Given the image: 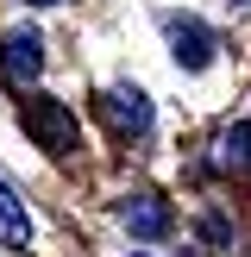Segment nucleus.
<instances>
[{
  "label": "nucleus",
  "instance_id": "obj_9",
  "mask_svg": "<svg viewBox=\"0 0 251 257\" xmlns=\"http://www.w3.org/2000/svg\"><path fill=\"white\" fill-rule=\"evenodd\" d=\"M238 7H251V0H238Z\"/></svg>",
  "mask_w": 251,
  "mask_h": 257
},
{
  "label": "nucleus",
  "instance_id": "obj_2",
  "mask_svg": "<svg viewBox=\"0 0 251 257\" xmlns=\"http://www.w3.org/2000/svg\"><path fill=\"white\" fill-rule=\"evenodd\" d=\"M163 32H170L176 63H182V69H207V63H213V32L195 19V13H170V19H163Z\"/></svg>",
  "mask_w": 251,
  "mask_h": 257
},
{
  "label": "nucleus",
  "instance_id": "obj_6",
  "mask_svg": "<svg viewBox=\"0 0 251 257\" xmlns=\"http://www.w3.org/2000/svg\"><path fill=\"white\" fill-rule=\"evenodd\" d=\"M0 245H13V251L32 245V213L19 207V195H13L7 182H0Z\"/></svg>",
  "mask_w": 251,
  "mask_h": 257
},
{
  "label": "nucleus",
  "instance_id": "obj_5",
  "mask_svg": "<svg viewBox=\"0 0 251 257\" xmlns=\"http://www.w3.org/2000/svg\"><path fill=\"white\" fill-rule=\"evenodd\" d=\"M119 220H126L132 238H163V232H170V207H163L157 195H132V201L119 207Z\"/></svg>",
  "mask_w": 251,
  "mask_h": 257
},
{
  "label": "nucleus",
  "instance_id": "obj_4",
  "mask_svg": "<svg viewBox=\"0 0 251 257\" xmlns=\"http://www.w3.org/2000/svg\"><path fill=\"white\" fill-rule=\"evenodd\" d=\"M0 63H7L13 82H25V75L44 69V38L38 32H7V44H0Z\"/></svg>",
  "mask_w": 251,
  "mask_h": 257
},
{
  "label": "nucleus",
  "instance_id": "obj_8",
  "mask_svg": "<svg viewBox=\"0 0 251 257\" xmlns=\"http://www.w3.org/2000/svg\"><path fill=\"white\" fill-rule=\"evenodd\" d=\"M32 7H57V0H32Z\"/></svg>",
  "mask_w": 251,
  "mask_h": 257
},
{
  "label": "nucleus",
  "instance_id": "obj_3",
  "mask_svg": "<svg viewBox=\"0 0 251 257\" xmlns=\"http://www.w3.org/2000/svg\"><path fill=\"white\" fill-rule=\"evenodd\" d=\"M100 119H107L113 132L145 138V132H151V100L138 94V88H107V94H100Z\"/></svg>",
  "mask_w": 251,
  "mask_h": 257
},
{
  "label": "nucleus",
  "instance_id": "obj_7",
  "mask_svg": "<svg viewBox=\"0 0 251 257\" xmlns=\"http://www.w3.org/2000/svg\"><path fill=\"white\" fill-rule=\"evenodd\" d=\"M251 163V125H232L220 138V170H245Z\"/></svg>",
  "mask_w": 251,
  "mask_h": 257
},
{
  "label": "nucleus",
  "instance_id": "obj_1",
  "mask_svg": "<svg viewBox=\"0 0 251 257\" xmlns=\"http://www.w3.org/2000/svg\"><path fill=\"white\" fill-rule=\"evenodd\" d=\"M25 132H32L38 145L50 151V157H69V151H75V138H82V125H75V113L63 107V100L32 94V100H25Z\"/></svg>",
  "mask_w": 251,
  "mask_h": 257
}]
</instances>
